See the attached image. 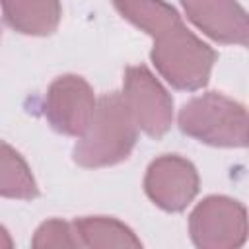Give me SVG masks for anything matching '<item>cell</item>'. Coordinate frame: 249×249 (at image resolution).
<instances>
[{
	"instance_id": "obj_11",
	"label": "cell",
	"mask_w": 249,
	"mask_h": 249,
	"mask_svg": "<svg viewBox=\"0 0 249 249\" xmlns=\"http://www.w3.org/2000/svg\"><path fill=\"white\" fill-rule=\"evenodd\" d=\"M0 196L33 200L39 196L37 181L23 156L0 140Z\"/></svg>"
},
{
	"instance_id": "obj_4",
	"label": "cell",
	"mask_w": 249,
	"mask_h": 249,
	"mask_svg": "<svg viewBox=\"0 0 249 249\" xmlns=\"http://www.w3.org/2000/svg\"><path fill=\"white\" fill-rule=\"evenodd\" d=\"M189 233L198 249L241 247L247 239V210L235 198L210 195L193 208Z\"/></svg>"
},
{
	"instance_id": "obj_13",
	"label": "cell",
	"mask_w": 249,
	"mask_h": 249,
	"mask_svg": "<svg viewBox=\"0 0 249 249\" xmlns=\"http://www.w3.org/2000/svg\"><path fill=\"white\" fill-rule=\"evenodd\" d=\"M14 247V239L8 233V230L4 226H0V249H12Z\"/></svg>"
},
{
	"instance_id": "obj_3",
	"label": "cell",
	"mask_w": 249,
	"mask_h": 249,
	"mask_svg": "<svg viewBox=\"0 0 249 249\" xmlns=\"http://www.w3.org/2000/svg\"><path fill=\"white\" fill-rule=\"evenodd\" d=\"M179 130L216 148H243L247 144V111L239 101L206 91L189 99L177 115Z\"/></svg>"
},
{
	"instance_id": "obj_2",
	"label": "cell",
	"mask_w": 249,
	"mask_h": 249,
	"mask_svg": "<svg viewBox=\"0 0 249 249\" xmlns=\"http://www.w3.org/2000/svg\"><path fill=\"white\" fill-rule=\"evenodd\" d=\"M136 138L138 128L123 93L111 91L97 99L89 126L72 150V160L86 169L109 167L130 156Z\"/></svg>"
},
{
	"instance_id": "obj_9",
	"label": "cell",
	"mask_w": 249,
	"mask_h": 249,
	"mask_svg": "<svg viewBox=\"0 0 249 249\" xmlns=\"http://www.w3.org/2000/svg\"><path fill=\"white\" fill-rule=\"evenodd\" d=\"M0 6L6 23L31 37L54 33L62 18L60 0H0Z\"/></svg>"
},
{
	"instance_id": "obj_7",
	"label": "cell",
	"mask_w": 249,
	"mask_h": 249,
	"mask_svg": "<svg viewBox=\"0 0 249 249\" xmlns=\"http://www.w3.org/2000/svg\"><path fill=\"white\" fill-rule=\"evenodd\" d=\"M200 179L196 167L177 154H163L150 161L144 175L146 196L165 212L185 210L198 195Z\"/></svg>"
},
{
	"instance_id": "obj_5",
	"label": "cell",
	"mask_w": 249,
	"mask_h": 249,
	"mask_svg": "<svg viewBox=\"0 0 249 249\" xmlns=\"http://www.w3.org/2000/svg\"><path fill=\"white\" fill-rule=\"evenodd\" d=\"M123 99L138 130L150 138L167 134L173 123V99L148 66L136 64L124 70Z\"/></svg>"
},
{
	"instance_id": "obj_6",
	"label": "cell",
	"mask_w": 249,
	"mask_h": 249,
	"mask_svg": "<svg viewBox=\"0 0 249 249\" xmlns=\"http://www.w3.org/2000/svg\"><path fill=\"white\" fill-rule=\"evenodd\" d=\"M95 103L93 88L86 78L78 74H62L47 88L43 115L56 132L80 138L89 126Z\"/></svg>"
},
{
	"instance_id": "obj_10",
	"label": "cell",
	"mask_w": 249,
	"mask_h": 249,
	"mask_svg": "<svg viewBox=\"0 0 249 249\" xmlns=\"http://www.w3.org/2000/svg\"><path fill=\"white\" fill-rule=\"evenodd\" d=\"M80 247H142L136 233L117 218L82 216L72 222Z\"/></svg>"
},
{
	"instance_id": "obj_12",
	"label": "cell",
	"mask_w": 249,
	"mask_h": 249,
	"mask_svg": "<svg viewBox=\"0 0 249 249\" xmlns=\"http://www.w3.org/2000/svg\"><path fill=\"white\" fill-rule=\"evenodd\" d=\"M31 245L35 249H47V247H80L72 224L53 218L43 222L31 239Z\"/></svg>"
},
{
	"instance_id": "obj_1",
	"label": "cell",
	"mask_w": 249,
	"mask_h": 249,
	"mask_svg": "<svg viewBox=\"0 0 249 249\" xmlns=\"http://www.w3.org/2000/svg\"><path fill=\"white\" fill-rule=\"evenodd\" d=\"M115 10L154 39L150 58L175 89L196 91L208 84L216 51L198 39L165 0H111Z\"/></svg>"
},
{
	"instance_id": "obj_8",
	"label": "cell",
	"mask_w": 249,
	"mask_h": 249,
	"mask_svg": "<svg viewBox=\"0 0 249 249\" xmlns=\"http://www.w3.org/2000/svg\"><path fill=\"white\" fill-rule=\"evenodd\" d=\"M187 19L222 45H247V12L237 0H181Z\"/></svg>"
}]
</instances>
